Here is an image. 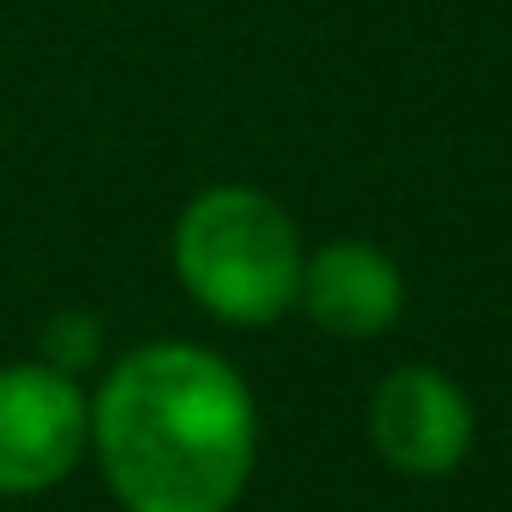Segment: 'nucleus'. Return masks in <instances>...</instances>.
<instances>
[{
	"instance_id": "1",
	"label": "nucleus",
	"mask_w": 512,
	"mask_h": 512,
	"mask_svg": "<svg viewBox=\"0 0 512 512\" xmlns=\"http://www.w3.org/2000/svg\"><path fill=\"white\" fill-rule=\"evenodd\" d=\"M89 441L127 512H232L259 457V408L221 353L149 342L105 375Z\"/></svg>"
},
{
	"instance_id": "2",
	"label": "nucleus",
	"mask_w": 512,
	"mask_h": 512,
	"mask_svg": "<svg viewBox=\"0 0 512 512\" xmlns=\"http://www.w3.org/2000/svg\"><path fill=\"white\" fill-rule=\"evenodd\" d=\"M303 237L270 193L226 182L204 188L171 232V265L199 309L226 325H276L298 309Z\"/></svg>"
},
{
	"instance_id": "3",
	"label": "nucleus",
	"mask_w": 512,
	"mask_h": 512,
	"mask_svg": "<svg viewBox=\"0 0 512 512\" xmlns=\"http://www.w3.org/2000/svg\"><path fill=\"white\" fill-rule=\"evenodd\" d=\"M89 452V397L56 364L0 369V496H45Z\"/></svg>"
},
{
	"instance_id": "4",
	"label": "nucleus",
	"mask_w": 512,
	"mask_h": 512,
	"mask_svg": "<svg viewBox=\"0 0 512 512\" xmlns=\"http://www.w3.org/2000/svg\"><path fill=\"white\" fill-rule=\"evenodd\" d=\"M369 441L397 474L441 479L474 446V408L452 375L430 364H402L369 397Z\"/></svg>"
},
{
	"instance_id": "5",
	"label": "nucleus",
	"mask_w": 512,
	"mask_h": 512,
	"mask_svg": "<svg viewBox=\"0 0 512 512\" xmlns=\"http://www.w3.org/2000/svg\"><path fill=\"white\" fill-rule=\"evenodd\" d=\"M402 298H408V287H402L397 259L375 243L342 237V243H325L320 254L303 259L298 303L331 336H347V342L380 336L386 325H397Z\"/></svg>"
},
{
	"instance_id": "6",
	"label": "nucleus",
	"mask_w": 512,
	"mask_h": 512,
	"mask_svg": "<svg viewBox=\"0 0 512 512\" xmlns=\"http://www.w3.org/2000/svg\"><path fill=\"white\" fill-rule=\"evenodd\" d=\"M39 353H45V364L78 375L83 364H94V358H100V320H89L83 309L56 314V320L45 325V336H39Z\"/></svg>"
}]
</instances>
